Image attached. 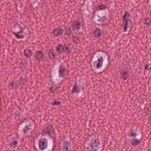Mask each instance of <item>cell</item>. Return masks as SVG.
<instances>
[{"label":"cell","instance_id":"cell-19","mask_svg":"<svg viewBox=\"0 0 151 151\" xmlns=\"http://www.w3.org/2000/svg\"><path fill=\"white\" fill-rule=\"evenodd\" d=\"M24 55H25L26 58H29V57H32V51H31L29 48H26V50H24Z\"/></svg>","mask_w":151,"mask_h":151},{"label":"cell","instance_id":"cell-12","mask_svg":"<svg viewBox=\"0 0 151 151\" xmlns=\"http://www.w3.org/2000/svg\"><path fill=\"white\" fill-rule=\"evenodd\" d=\"M20 137V136H19ZM19 137L18 136H12L9 139H8V147L12 149V150H15L18 149L20 142H19Z\"/></svg>","mask_w":151,"mask_h":151},{"label":"cell","instance_id":"cell-7","mask_svg":"<svg viewBox=\"0 0 151 151\" xmlns=\"http://www.w3.org/2000/svg\"><path fill=\"white\" fill-rule=\"evenodd\" d=\"M126 134H127V138L133 144H137L140 140V138H142V132H140V130L138 127H130L127 130V133Z\"/></svg>","mask_w":151,"mask_h":151},{"label":"cell","instance_id":"cell-4","mask_svg":"<svg viewBox=\"0 0 151 151\" xmlns=\"http://www.w3.org/2000/svg\"><path fill=\"white\" fill-rule=\"evenodd\" d=\"M101 147H103V143L98 136H91L85 143V149L88 151H100Z\"/></svg>","mask_w":151,"mask_h":151},{"label":"cell","instance_id":"cell-20","mask_svg":"<svg viewBox=\"0 0 151 151\" xmlns=\"http://www.w3.org/2000/svg\"><path fill=\"white\" fill-rule=\"evenodd\" d=\"M29 1H31V4H32L33 7H37L40 4V0H29Z\"/></svg>","mask_w":151,"mask_h":151},{"label":"cell","instance_id":"cell-2","mask_svg":"<svg viewBox=\"0 0 151 151\" xmlns=\"http://www.w3.org/2000/svg\"><path fill=\"white\" fill-rule=\"evenodd\" d=\"M67 74V65L64 61L57 63L52 68V81L54 85H58Z\"/></svg>","mask_w":151,"mask_h":151},{"label":"cell","instance_id":"cell-24","mask_svg":"<svg viewBox=\"0 0 151 151\" xmlns=\"http://www.w3.org/2000/svg\"><path fill=\"white\" fill-rule=\"evenodd\" d=\"M133 1H134V0H133Z\"/></svg>","mask_w":151,"mask_h":151},{"label":"cell","instance_id":"cell-17","mask_svg":"<svg viewBox=\"0 0 151 151\" xmlns=\"http://www.w3.org/2000/svg\"><path fill=\"white\" fill-rule=\"evenodd\" d=\"M35 59H37V60H42V59H44V53H42L41 51H38V52L35 53Z\"/></svg>","mask_w":151,"mask_h":151},{"label":"cell","instance_id":"cell-5","mask_svg":"<svg viewBox=\"0 0 151 151\" xmlns=\"http://www.w3.org/2000/svg\"><path fill=\"white\" fill-rule=\"evenodd\" d=\"M33 129H34V122L31 120V119H27V120H25L24 123L20 124L19 130H18V134L20 137H27L28 134L32 133Z\"/></svg>","mask_w":151,"mask_h":151},{"label":"cell","instance_id":"cell-8","mask_svg":"<svg viewBox=\"0 0 151 151\" xmlns=\"http://www.w3.org/2000/svg\"><path fill=\"white\" fill-rule=\"evenodd\" d=\"M93 14V4L92 0H85L84 5H83V17L86 21H88L91 19Z\"/></svg>","mask_w":151,"mask_h":151},{"label":"cell","instance_id":"cell-16","mask_svg":"<svg viewBox=\"0 0 151 151\" xmlns=\"http://www.w3.org/2000/svg\"><path fill=\"white\" fill-rule=\"evenodd\" d=\"M63 32H64V29L61 27H58V28L53 29V35H60V34H63Z\"/></svg>","mask_w":151,"mask_h":151},{"label":"cell","instance_id":"cell-18","mask_svg":"<svg viewBox=\"0 0 151 151\" xmlns=\"http://www.w3.org/2000/svg\"><path fill=\"white\" fill-rule=\"evenodd\" d=\"M93 35H94L96 38H100V35H101V29H100V28H96L94 32H93Z\"/></svg>","mask_w":151,"mask_h":151},{"label":"cell","instance_id":"cell-13","mask_svg":"<svg viewBox=\"0 0 151 151\" xmlns=\"http://www.w3.org/2000/svg\"><path fill=\"white\" fill-rule=\"evenodd\" d=\"M72 147H73L72 146V142L68 138H64L61 144H60V150L61 151H70V150H72Z\"/></svg>","mask_w":151,"mask_h":151},{"label":"cell","instance_id":"cell-10","mask_svg":"<svg viewBox=\"0 0 151 151\" xmlns=\"http://www.w3.org/2000/svg\"><path fill=\"white\" fill-rule=\"evenodd\" d=\"M83 91H84V85H83V80L81 79H79L74 85H73V87H72V90H71V92H72V94L73 96H77V97H80L81 94H83Z\"/></svg>","mask_w":151,"mask_h":151},{"label":"cell","instance_id":"cell-15","mask_svg":"<svg viewBox=\"0 0 151 151\" xmlns=\"http://www.w3.org/2000/svg\"><path fill=\"white\" fill-rule=\"evenodd\" d=\"M67 51V46L64 45V44H59L55 46V52L57 53H65Z\"/></svg>","mask_w":151,"mask_h":151},{"label":"cell","instance_id":"cell-9","mask_svg":"<svg viewBox=\"0 0 151 151\" xmlns=\"http://www.w3.org/2000/svg\"><path fill=\"white\" fill-rule=\"evenodd\" d=\"M13 33L18 40H24L27 37V31H26V28L21 27V25H15L13 27Z\"/></svg>","mask_w":151,"mask_h":151},{"label":"cell","instance_id":"cell-14","mask_svg":"<svg viewBox=\"0 0 151 151\" xmlns=\"http://www.w3.org/2000/svg\"><path fill=\"white\" fill-rule=\"evenodd\" d=\"M71 31L73 32V33H78V32H80L81 31V28H83V25H81V21H79V20H74L72 24H71Z\"/></svg>","mask_w":151,"mask_h":151},{"label":"cell","instance_id":"cell-3","mask_svg":"<svg viewBox=\"0 0 151 151\" xmlns=\"http://www.w3.org/2000/svg\"><path fill=\"white\" fill-rule=\"evenodd\" d=\"M35 149L39 151H51L53 149V140L47 134H40L35 139Z\"/></svg>","mask_w":151,"mask_h":151},{"label":"cell","instance_id":"cell-22","mask_svg":"<svg viewBox=\"0 0 151 151\" xmlns=\"http://www.w3.org/2000/svg\"><path fill=\"white\" fill-rule=\"evenodd\" d=\"M149 4H150V6H151V0H149Z\"/></svg>","mask_w":151,"mask_h":151},{"label":"cell","instance_id":"cell-23","mask_svg":"<svg viewBox=\"0 0 151 151\" xmlns=\"http://www.w3.org/2000/svg\"><path fill=\"white\" fill-rule=\"evenodd\" d=\"M65 1H68V0H65Z\"/></svg>","mask_w":151,"mask_h":151},{"label":"cell","instance_id":"cell-11","mask_svg":"<svg viewBox=\"0 0 151 151\" xmlns=\"http://www.w3.org/2000/svg\"><path fill=\"white\" fill-rule=\"evenodd\" d=\"M130 25H131V21H130V14L127 12H125L124 14V18H123V33H127L129 29H130Z\"/></svg>","mask_w":151,"mask_h":151},{"label":"cell","instance_id":"cell-1","mask_svg":"<svg viewBox=\"0 0 151 151\" xmlns=\"http://www.w3.org/2000/svg\"><path fill=\"white\" fill-rule=\"evenodd\" d=\"M107 64H109V59H107L106 53H104L101 51L94 53V55L92 58V68L94 72L99 73V72L104 71L106 68Z\"/></svg>","mask_w":151,"mask_h":151},{"label":"cell","instance_id":"cell-21","mask_svg":"<svg viewBox=\"0 0 151 151\" xmlns=\"http://www.w3.org/2000/svg\"><path fill=\"white\" fill-rule=\"evenodd\" d=\"M54 52H55V50H50V51H48L50 59H53V58H54Z\"/></svg>","mask_w":151,"mask_h":151},{"label":"cell","instance_id":"cell-6","mask_svg":"<svg viewBox=\"0 0 151 151\" xmlns=\"http://www.w3.org/2000/svg\"><path fill=\"white\" fill-rule=\"evenodd\" d=\"M109 18H110V13H109V11L107 9H97L96 12H94V18H93V20H94V22L96 24H98V25H104V24H106L107 21H109Z\"/></svg>","mask_w":151,"mask_h":151}]
</instances>
